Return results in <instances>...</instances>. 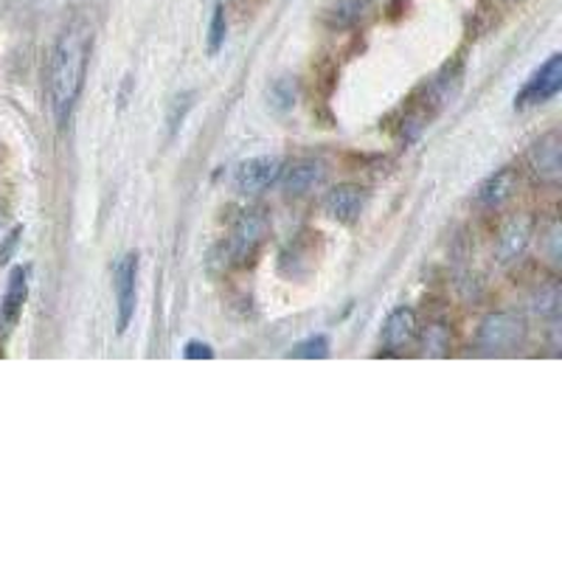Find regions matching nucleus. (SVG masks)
<instances>
[{
    "mask_svg": "<svg viewBox=\"0 0 562 562\" xmlns=\"http://www.w3.org/2000/svg\"><path fill=\"white\" fill-rule=\"evenodd\" d=\"M90 52H93V29L82 18L70 20L59 40L54 43L48 59V102L57 127H65L82 97L88 77Z\"/></svg>",
    "mask_w": 562,
    "mask_h": 562,
    "instance_id": "nucleus-1",
    "label": "nucleus"
},
{
    "mask_svg": "<svg viewBox=\"0 0 562 562\" xmlns=\"http://www.w3.org/2000/svg\"><path fill=\"white\" fill-rule=\"evenodd\" d=\"M529 326H526L524 315L518 313H492L481 321L479 333H475V346L481 355L490 358H501V355H512L526 344Z\"/></svg>",
    "mask_w": 562,
    "mask_h": 562,
    "instance_id": "nucleus-2",
    "label": "nucleus"
},
{
    "mask_svg": "<svg viewBox=\"0 0 562 562\" xmlns=\"http://www.w3.org/2000/svg\"><path fill=\"white\" fill-rule=\"evenodd\" d=\"M113 295H115V326L119 335L127 333L138 301V254H124L113 268Z\"/></svg>",
    "mask_w": 562,
    "mask_h": 562,
    "instance_id": "nucleus-3",
    "label": "nucleus"
},
{
    "mask_svg": "<svg viewBox=\"0 0 562 562\" xmlns=\"http://www.w3.org/2000/svg\"><path fill=\"white\" fill-rule=\"evenodd\" d=\"M562 90V54H551L540 68L526 79L524 90L515 97V108H537V104H546L557 97Z\"/></svg>",
    "mask_w": 562,
    "mask_h": 562,
    "instance_id": "nucleus-4",
    "label": "nucleus"
},
{
    "mask_svg": "<svg viewBox=\"0 0 562 562\" xmlns=\"http://www.w3.org/2000/svg\"><path fill=\"white\" fill-rule=\"evenodd\" d=\"M284 164L276 155H256V158L243 160L234 169V189L239 194H262L265 189L279 183Z\"/></svg>",
    "mask_w": 562,
    "mask_h": 562,
    "instance_id": "nucleus-5",
    "label": "nucleus"
},
{
    "mask_svg": "<svg viewBox=\"0 0 562 562\" xmlns=\"http://www.w3.org/2000/svg\"><path fill=\"white\" fill-rule=\"evenodd\" d=\"M268 220L259 214V211H245L243 217L237 220L234 231H231L228 239V250L231 256L237 259V262H248L254 259L256 250L262 248V243L268 239Z\"/></svg>",
    "mask_w": 562,
    "mask_h": 562,
    "instance_id": "nucleus-6",
    "label": "nucleus"
},
{
    "mask_svg": "<svg viewBox=\"0 0 562 562\" xmlns=\"http://www.w3.org/2000/svg\"><path fill=\"white\" fill-rule=\"evenodd\" d=\"M529 167L540 183L557 186L562 178V135L560 130L540 135L529 149Z\"/></svg>",
    "mask_w": 562,
    "mask_h": 562,
    "instance_id": "nucleus-7",
    "label": "nucleus"
},
{
    "mask_svg": "<svg viewBox=\"0 0 562 562\" xmlns=\"http://www.w3.org/2000/svg\"><path fill=\"white\" fill-rule=\"evenodd\" d=\"M531 237H535V223H531V217L518 214V217L506 220L498 234V243H495V259H498V265L518 262L520 256L526 254V248H529Z\"/></svg>",
    "mask_w": 562,
    "mask_h": 562,
    "instance_id": "nucleus-8",
    "label": "nucleus"
},
{
    "mask_svg": "<svg viewBox=\"0 0 562 562\" xmlns=\"http://www.w3.org/2000/svg\"><path fill=\"white\" fill-rule=\"evenodd\" d=\"M366 192L360 186H338L324 198V211L326 217L335 220V223L355 225L360 220L366 209Z\"/></svg>",
    "mask_w": 562,
    "mask_h": 562,
    "instance_id": "nucleus-9",
    "label": "nucleus"
},
{
    "mask_svg": "<svg viewBox=\"0 0 562 562\" xmlns=\"http://www.w3.org/2000/svg\"><path fill=\"white\" fill-rule=\"evenodd\" d=\"M416 333H419V324H416L414 310L396 307V310H391L389 318H385L380 340H383V346L389 351H403L414 344Z\"/></svg>",
    "mask_w": 562,
    "mask_h": 562,
    "instance_id": "nucleus-10",
    "label": "nucleus"
},
{
    "mask_svg": "<svg viewBox=\"0 0 562 562\" xmlns=\"http://www.w3.org/2000/svg\"><path fill=\"white\" fill-rule=\"evenodd\" d=\"M518 183V172L512 167H504L498 169V172H492L490 178L479 186V194H475V198H479V203L484 205V209H501V205H506L515 198Z\"/></svg>",
    "mask_w": 562,
    "mask_h": 562,
    "instance_id": "nucleus-11",
    "label": "nucleus"
},
{
    "mask_svg": "<svg viewBox=\"0 0 562 562\" xmlns=\"http://www.w3.org/2000/svg\"><path fill=\"white\" fill-rule=\"evenodd\" d=\"M326 172L321 164L315 160H301V164H293L290 169L281 172V183H284V192L293 194V198H304V194L315 192L321 183H324Z\"/></svg>",
    "mask_w": 562,
    "mask_h": 562,
    "instance_id": "nucleus-12",
    "label": "nucleus"
},
{
    "mask_svg": "<svg viewBox=\"0 0 562 562\" xmlns=\"http://www.w3.org/2000/svg\"><path fill=\"white\" fill-rule=\"evenodd\" d=\"M29 299V270L26 268H14L12 276H9L7 293H3V304H0V315L9 326H14L23 315V307H26Z\"/></svg>",
    "mask_w": 562,
    "mask_h": 562,
    "instance_id": "nucleus-13",
    "label": "nucleus"
},
{
    "mask_svg": "<svg viewBox=\"0 0 562 562\" xmlns=\"http://www.w3.org/2000/svg\"><path fill=\"white\" fill-rule=\"evenodd\" d=\"M531 310L537 315H543V318H554L560 313V288H557V281L537 288V293L531 295Z\"/></svg>",
    "mask_w": 562,
    "mask_h": 562,
    "instance_id": "nucleus-14",
    "label": "nucleus"
},
{
    "mask_svg": "<svg viewBox=\"0 0 562 562\" xmlns=\"http://www.w3.org/2000/svg\"><path fill=\"white\" fill-rule=\"evenodd\" d=\"M293 358L299 360L329 358V338H326V335H313V338L301 340V344L293 349Z\"/></svg>",
    "mask_w": 562,
    "mask_h": 562,
    "instance_id": "nucleus-15",
    "label": "nucleus"
},
{
    "mask_svg": "<svg viewBox=\"0 0 562 562\" xmlns=\"http://www.w3.org/2000/svg\"><path fill=\"white\" fill-rule=\"evenodd\" d=\"M225 34H228V20H225V9L214 7V14H211L209 23V54H220V48L225 45Z\"/></svg>",
    "mask_w": 562,
    "mask_h": 562,
    "instance_id": "nucleus-16",
    "label": "nucleus"
},
{
    "mask_svg": "<svg viewBox=\"0 0 562 562\" xmlns=\"http://www.w3.org/2000/svg\"><path fill=\"white\" fill-rule=\"evenodd\" d=\"M270 104L276 110H290L295 104V88L290 79H279V82L270 88Z\"/></svg>",
    "mask_w": 562,
    "mask_h": 562,
    "instance_id": "nucleus-17",
    "label": "nucleus"
},
{
    "mask_svg": "<svg viewBox=\"0 0 562 562\" xmlns=\"http://www.w3.org/2000/svg\"><path fill=\"white\" fill-rule=\"evenodd\" d=\"M186 360H211L214 358V349L209 344H200V340H189L183 349Z\"/></svg>",
    "mask_w": 562,
    "mask_h": 562,
    "instance_id": "nucleus-18",
    "label": "nucleus"
},
{
    "mask_svg": "<svg viewBox=\"0 0 562 562\" xmlns=\"http://www.w3.org/2000/svg\"><path fill=\"white\" fill-rule=\"evenodd\" d=\"M546 254H549V259L551 262H560V225L557 223H551V228H549V234H546Z\"/></svg>",
    "mask_w": 562,
    "mask_h": 562,
    "instance_id": "nucleus-19",
    "label": "nucleus"
},
{
    "mask_svg": "<svg viewBox=\"0 0 562 562\" xmlns=\"http://www.w3.org/2000/svg\"><path fill=\"white\" fill-rule=\"evenodd\" d=\"M0 234H3V214H0Z\"/></svg>",
    "mask_w": 562,
    "mask_h": 562,
    "instance_id": "nucleus-20",
    "label": "nucleus"
}]
</instances>
